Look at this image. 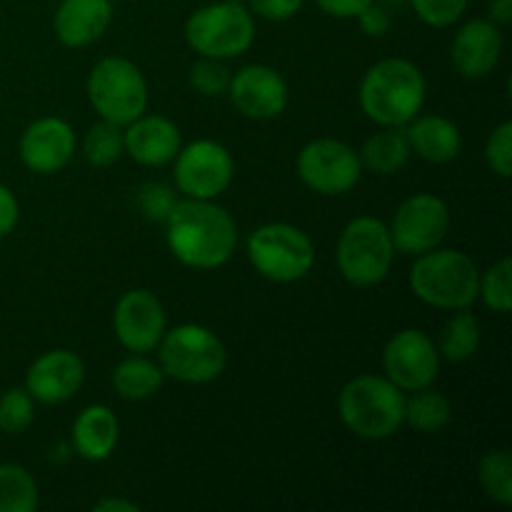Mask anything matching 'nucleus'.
Instances as JSON below:
<instances>
[{"label":"nucleus","instance_id":"1","mask_svg":"<svg viewBox=\"0 0 512 512\" xmlns=\"http://www.w3.org/2000/svg\"><path fill=\"white\" fill-rule=\"evenodd\" d=\"M165 240L175 260L195 270H215L228 263L238 245L233 215L215 200L185 198L165 218Z\"/></svg>","mask_w":512,"mask_h":512},{"label":"nucleus","instance_id":"2","mask_svg":"<svg viewBox=\"0 0 512 512\" xmlns=\"http://www.w3.org/2000/svg\"><path fill=\"white\" fill-rule=\"evenodd\" d=\"M425 75L405 58L375 63L360 83V108L380 128H405L425 103Z\"/></svg>","mask_w":512,"mask_h":512},{"label":"nucleus","instance_id":"3","mask_svg":"<svg viewBox=\"0 0 512 512\" xmlns=\"http://www.w3.org/2000/svg\"><path fill=\"white\" fill-rule=\"evenodd\" d=\"M338 413L358 438H393L405 425V393L385 375H358L340 390Z\"/></svg>","mask_w":512,"mask_h":512},{"label":"nucleus","instance_id":"4","mask_svg":"<svg viewBox=\"0 0 512 512\" xmlns=\"http://www.w3.org/2000/svg\"><path fill=\"white\" fill-rule=\"evenodd\" d=\"M410 288L415 298L438 310H463L478 300L480 270L463 250H428L415 255Z\"/></svg>","mask_w":512,"mask_h":512},{"label":"nucleus","instance_id":"5","mask_svg":"<svg viewBox=\"0 0 512 512\" xmlns=\"http://www.w3.org/2000/svg\"><path fill=\"white\" fill-rule=\"evenodd\" d=\"M160 368L165 375L185 385H208L220 378L228 353L218 335L198 323H185L165 330L158 343Z\"/></svg>","mask_w":512,"mask_h":512},{"label":"nucleus","instance_id":"6","mask_svg":"<svg viewBox=\"0 0 512 512\" xmlns=\"http://www.w3.org/2000/svg\"><path fill=\"white\" fill-rule=\"evenodd\" d=\"M395 245L383 220L373 215L353 218L343 228L335 248V260L345 283L355 288H373L388 278L393 268Z\"/></svg>","mask_w":512,"mask_h":512},{"label":"nucleus","instance_id":"7","mask_svg":"<svg viewBox=\"0 0 512 512\" xmlns=\"http://www.w3.org/2000/svg\"><path fill=\"white\" fill-rule=\"evenodd\" d=\"M255 40V20L243 3L203 5L185 23V43L203 58H240Z\"/></svg>","mask_w":512,"mask_h":512},{"label":"nucleus","instance_id":"8","mask_svg":"<svg viewBox=\"0 0 512 512\" xmlns=\"http://www.w3.org/2000/svg\"><path fill=\"white\" fill-rule=\"evenodd\" d=\"M88 100L108 123L125 128L148 108V80L128 58H103L88 75Z\"/></svg>","mask_w":512,"mask_h":512},{"label":"nucleus","instance_id":"9","mask_svg":"<svg viewBox=\"0 0 512 512\" xmlns=\"http://www.w3.org/2000/svg\"><path fill=\"white\" fill-rule=\"evenodd\" d=\"M248 260L265 280L298 283L313 270L315 245L290 223H265L248 238Z\"/></svg>","mask_w":512,"mask_h":512},{"label":"nucleus","instance_id":"10","mask_svg":"<svg viewBox=\"0 0 512 512\" xmlns=\"http://www.w3.org/2000/svg\"><path fill=\"white\" fill-rule=\"evenodd\" d=\"M175 185L185 198L215 200L228 190L235 175V160L218 140H193L180 145L175 155Z\"/></svg>","mask_w":512,"mask_h":512},{"label":"nucleus","instance_id":"11","mask_svg":"<svg viewBox=\"0 0 512 512\" xmlns=\"http://www.w3.org/2000/svg\"><path fill=\"white\" fill-rule=\"evenodd\" d=\"M298 175L313 193L345 195L360 183L363 163L343 140L318 138L298 153Z\"/></svg>","mask_w":512,"mask_h":512},{"label":"nucleus","instance_id":"12","mask_svg":"<svg viewBox=\"0 0 512 512\" xmlns=\"http://www.w3.org/2000/svg\"><path fill=\"white\" fill-rule=\"evenodd\" d=\"M450 228V210L443 198L433 193H415L400 203L393 223L388 225L395 250L423 255L443 243Z\"/></svg>","mask_w":512,"mask_h":512},{"label":"nucleus","instance_id":"13","mask_svg":"<svg viewBox=\"0 0 512 512\" xmlns=\"http://www.w3.org/2000/svg\"><path fill=\"white\" fill-rule=\"evenodd\" d=\"M383 370L403 393L428 388L440 373V353L423 330H400L383 350Z\"/></svg>","mask_w":512,"mask_h":512},{"label":"nucleus","instance_id":"14","mask_svg":"<svg viewBox=\"0 0 512 512\" xmlns=\"http://www.w3.org/2000/svg\"><path fill=\"white\" fill-rule=\"evenodd\" d=\"M115 338L130 353H150L165 333V308L150 290H128L113 313Z\"/></svg>","mask_w":512,"mask_h":512},{"label":"nucleus","instance_id":"15","mask_svg":"<svg viewBox=\"0 0 512 512\" xmlns=\"http://www.w3.org/2000/svg\"><path fill=\"white\" fill-rule=\"evenodd\" d=\"M235 110L250 120H273L288 108V83L275 68L253 63L230 78L228 88Z\"/></svg>","mask_w":512,"mask_h":512},{"label":"nucleus","instance_id":"16","mask_svg":"<svg viewBox=\"0 0 512 512\" xmlns=\"http://www.w3.org/2000/svg\"><path fill=\"white\" fill-rule=\"evenodd\" d=\"M85 380V365L73 350H50L40 358L33 360V365L25 373V390L33 400L43 405H58L73 398Z\"/></svg>","mask_w":512,"mask_h":512},{"label":"nucleus","instance_id":"17","mask_svg":"<svg viewBox=\"0 0 512 512\" xmlns=\"http://www.w3.org/2000/svg\"><path fill=\"white\" fill-rule=\"evenodd\" d=\"M75 153V133L68 120L40 118L25 128L20 138V158L38 175H53L70 163Z\"/></svg>","mask_w":512,"mask_h":512},{"label":"nucleus","instance_id":"18","mask_svg":"<svg viewBox=\"0 0 512 512\" xmlns=\"http://www.w3.org/2000/svg\"><path fill=\"white\" fill-rule=\"evenodd\" d=\"M503 55V35L493 20H468L455 33L450 58L455 70L468 80H480L493 73Z\"/></svg>","mask_w":512,"mask_h":512},{"label":"nucleus","instance_id":"19","mask_svg":"<svg viewBox=\"0 0 512 512\" xmlns=\"http://www.w3.org/2000/svg\"><path fill=\"white\" fill-rule=\"evenodd\" d=\"M123 143L125 153L135 163L145 165V168H160V165L173 163L183 140H180V130L173 120L143 113L133 123L125 125Z\"/></svg>","mask_w":512,"mask_h":512},{"label":"nucleus","instance_id":"20","mask_svg":"<svg viewBox=\"0 0 512 512\" xmlns=\"http://www.w3.org/2000/svg\"><path fill=\"white\" fill-rule=\"evenodd\" d=\"M113 20L110 0H60L53 18L55 38L65 48H88L103 38Z\"/></svg>","mask_w":512,"mask_h":512},{"label":"nucleus","instance_id":"21","mask_svg":"<svg viewBox=\"0 0 512 512\" xmlns=\"http://www.w3.org/2000/svg\"><path fill=\"white\" fill-rule=\"evenodd\" d=\"M408 125L410 128L405 130V135H408L410 153L428 160V163H453L463 150L460 128L445 115H423V118L410 120Z\"/></svg>","mask_w":512,"mask_h":512},{"label":"nucleus","instance_id":"22","mask_svg":"<svg viewBox=\"0 0 512 512\" xmlns=\"http://www.w3.org/2000/svg\"><path fill=\"white\" fill-rule=\"evenodd\" d=\"M120 438V423L105 405H88L73 423V448L90 463H103L113 455Z\"/></svg>","mask_w":512,"mask_h":512},{"label":"nucleus","instance_id":"23","mask_svg":"<svg viewBox=\"0 0 512 512\" xmlns=\"http://www.w3.org/2000/svg\"><path fill=\"white\" fill-rule=\"evenodd\" d=\"M165 373L158 363L143 358V353H135L125 358L118 368L113 370V388L123 400L138 403L148 400L163 388Z\"/></svg>","mask_w":512,"mask_h":512},{"label":"nucleus","instance_id":"24","mask_svg":"<svg viewBox=\"0 0 512 512\" xmlns=\"http://www.w3.org/2000/svg\"><path fill=\"white\" fill-rule=\"evenodd\" d=\"M360 163L375 175H395L410 158V143L403 128H383L365 140Z\"/></svg>","mask_w":512,"mask_h":512},{"label":"nucleus","instance_id":"25","mask_svg":"<svg viewBox=\"0 0 512 512\" xmlns=\"http://www.w3.org/2000/svg\"><path fill=\"white\" fill-rule=\"evenodd\" d=\"M450 420H453V405H450L448 395L433 390V385L413 390V395L405 398V423L418 433H440L443 428H448Z\"/></svg>","mask_w":512,"mask_h":512},{"label":"nucleus","instance_id":"26","mask_svg":"<svg viewBox=\"0 0 512 512\" xmlns=\"http://www.w3.org/2000/svg\"><path fill=\"white\" fill-rule=\"evenodd\" d=\"M480 348V323L468 308L458 310L453 318L445 323L443 333H440L438 353L440 358L450 360V363H463L470 360Z\"/></svg>","mask_w":512,"mask_h":512},{"label":"nucleus","instance_id":"27","mask_svg":"<svg viewBox=\"0 0 512 512\" xmlns=\"http://www.w3.org/2000/svg\"><path fill=\"white\" fill-rule=\"evenodd\" d=\"M38 508V483L18 463L0 465V512H33Z\"/></svg>","mask_w":512,"mask_h":512},{"label":"nucleus","instance_id":"28","mask_svg":"<svg viewBox=\"0 0 512 512\" xmlns=\"http://www.w3.org/2000/svg\"><path fill=\"white\" fill-rule=\"evenodd\" d=\"M480 488L485 490L488 498L500 503L503 508L512 505V453L500 448L485 455L478 465Z\"/></svg>","mask_w":512,"mask_h":512},{"label":"nucleus","instance_id":"29","mask_svg":"<svg viewBox=\"0 0 512 512\" xmlns=\"http://www.w3.org/2000/svg\"><path fill=\"white\" fill-rule=\"evenodd\" d=\"M83 153L85 160L90 165H95V168H108V165L118 163L120 155L125 153L123 128L115 123H108V120H100L98 125H93L85 133Z\"/></svg>","mask_w":512,"mask_h":512},{"label":"nucleus","instance_id":"30","mask_svg":"<svg viewBox=\"0 0 512 512\" xmlns=\"http://www.w3.org/2000/svg\"><path fill=\"white\" fill-rule=\"evenodd\" d=\"M510 275H512L510 258L498 260L493 268H488L483 275H480L478 298H483V303L488 305L490 310H495V313H510L512 308Z\"/></svg>","mask_w":512,"mask_h":512},{"label":"nucleus","instance_id":"31","mask_svg":"<svg viewBox=\"0 0 512 512\" xmlns=\"http://www.w3.org/2000/svg\"><path fill=\"white\" fill-rule=\"evenodd\" d=\"M230 78H233V73H230L223 60L203 58V55H200L198 63H193L188 75L190 85L200 95H208V98H220V95L228 93Z\"/></svg>","mask_w":512,"mask_h":512},{"label":"nucleus","instance_id":"32","mask_svg":"<svg viewBox=\"0 0 512 512\" xmlns=\"http://www.w3.org/2000/svg\"><path fill=\"white\" fill-rule=\"evenodd\" d=\"M33 398L25 388H13L0 395V430L18 435L33 423Z\"/></svg>","mask_w":512,"mask_h":512},{"label":"nucleus","instance_id":"33","mask_svg":"<svg viewBox=\"0 0 512 512\" xmlns=\"http://www.w3.org/2000/svg\"><path fill=\"white\" fill-rule=\"evenodd\" d=\"M415 15L430 28H450L468 10L470 0H410Z\"/></svg>","mask_w":512,"mask_h":512},{"label":"nucleus","instance_id":"34","mask_svg":"<svg viewBox=\"0 0 512 512\" xmlns=\"http://www.w3.org/2000/svg\"><path fill=\"white\" fill-rule=\"evenodd\" d=\"M485 160L498 178L508 180L512 175V123L505 120L490 133L485 143Z\"/></svg>","mask_w":512,"mask_h":512},{"label":"nucleus","instance_id":"35","mask_svg":"<svg viewBox=\"0 0 512 512\" xmlns=\"http://www.w3.org/2000/svg\"><path fill=\"white\" fill-rule=\"evenodd\" d=\"M173 205H175L173 190L165 188V185L153 183L143 188V195H140V208H143V213L148 215V218L165 220L170 210H173Z\"/></svg>","mask_w":512,"mask_h":512},{"label":"nucleus","instance_id":"36","mask_svg":"<svg viewBox=\"0 0 512 512\" xmlns=\"http://www.w3.org/2000/svg\"><path fill=\"white\" fill-rule=\"evenodd\" d=\"M305 0H250V13L270 23H283L300 13Z\"/></svg>","mask_w":512,"mask_h":512},{"label":"nucleus","instance_id":"37","mask_svg":"<svg viewBox=\"0 0 512 512\" xmlns=\"http://www.w3.org/2000/svg\"><path fill=\"white\" fill-rule=\"evenodd\" d=\"M355 18H358L360 30H363L365 35H370V38H383L390 30V13L383 5L375 3V0L370 5H365Z\"/></svg>","mask_w":512,"mask_h":512},{"label":"nucleus","instance_id":"38","mask_svg":"<svg viewBox=\"0 0 512 512\" xmlns=\"http://www.w3.org/2000/svg\"><path fill=\"white\" fill-rule=\"evenodd\" d=\"M18 218H20L18 198L13 195V190L5 188V185L0 183V238L13 233V228L18 225Z\"/></svg>","mask_w":512,"mask_h":512},{"label":"nucleus","instance_id":"39","mask_svg":"<svg viewBox=\"0 0 512 512\" xmlns=\"http://www.w3.org/2000/svg\"><path fill=\"white\" fill-rule=\"evenodd\" d=\"M370 3L373 0H315V5L333 18H355Z\"/></svg>","mask_w":512,"mask_h":512},{"label":"nucleus","instance_id":"40","mask_svg":"<svg viewBox=\"0 0 512 512\" xmlns=\"http://www.w3.org/2000/svg\"><path fill=\"white\" fill-rule=\"evenodd\" d=\"M95 512H138L140 505L133 503V500L123 498H105L100 503L93 505Z\"/></svg>","mask_w":512,"mask_h":512},{"label":"nucleus","instance_id":"41","mask_svg":"<svg viewBox=\"0 0 512 512\" xmlns=\"http://www.w3.org/2000/svg\"><path fill=\"white\" fill-rule=\"evenodd\" d=\"M490 20L495 25L512 23V0H490Z\"/></svg>","mask_w":512,"mask_h":512},{"label":"nucleus","instance_id":"42","mask_svg":"<svg viewBox=\"0 0 512 512\" xmlns=\"http://www.w3.org/2000/svg\"><path fill=\"white\" fill-rule=\"evenodd\" d=\"M230 3H243V0H230Z\"/></svg>","mask_w":512,"mask_h":512}]
</instances>
